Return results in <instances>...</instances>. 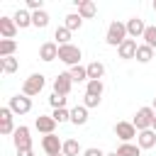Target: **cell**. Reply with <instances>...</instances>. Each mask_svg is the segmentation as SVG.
<instances>
[{
	"mask_svg": "<svg viewBox=\"0 0 156 156\" xmlns=\"http://www.w3.org/2000/svg\"><path fill=\"white\" fill-rule=\"evenodd\" d=\"M49 105H51L54 110H61V107H66V98L58 95V93H51V95H49Z\"/></svg>",
	"mask_w": 156,
	"mask_h": 156,
	"instance_id": "cell-33",
	"label": "cell"
},
{
	"mask_svg": "<svg viewBox=\"0 0 156 156\" xmlns=\"http://www.w3.org/2000/svg\"><path fill=\"white\" fill-rule=\"evenodd\" d=\"M102 90H105L102 80H88V83H85V95H95V98H100Z\"/></svg>",
	"mask_w": 156,
	"mask_h": 156,
	"instance_id": "cell-29",
	"label": "cell"
},
{
	"mask_svg": "<svg viewBox=\"0 0 156 156\" xmlns=\"http://www.w3.org/2000/svg\"><path fill=\"white\" fill-rule=\"evenodd\" d=\"M63 27H66V29H71V32H76V29H80V27H83V17H80L78 12H68V15H66Z\"/></svg>",
	"mask_w": 156,
	"mask_h": 156,
	"instance_id": "cell-22",
	"label": "cell"
},
{
	"mask_svg": "<svg viewBox=\"0 0 156 156\" xmlns=\"http://www.w3.org/2000/svg\"><path fill=\"white\" fill-rule=\"evenodd\" d=\"M20 68V61L15 58V56H7V58H0V71L2 73H7V76H12L15 71Z\"/></svg>",
	"mask_w": 156,
	"mask_h": 156,
	"instance_id": "cell-23",
	"label": "cell"
},
{
	"mask_svg": "<svg viewBox=\"0 0 156 156\" xmlns=\"http://www.w3.org/2000/svg\"><path fill=\"white\" fill-rule=\"evenodd\" d=\"M12 20H15V24H17L20 29L32 27V12H29V10H17V12L12 15Z\"/></svg>",
	"mask_w": 156,
	"mask_h": 156,
	"instance_id": "cell-19",
	"label": "cell"
},
{
	"mask_svg": "<svg viewBox=\"0 0 156 156\" xmlns=\"http://www.w3.org/2000/svg\"><path fill=\"white\" fill-rule=\"evenodd\" d=\"M151 107H154V112H156V98H154V105H151Z\"/></svg>",
	"mask_w": 156,
	"mask_h": 156,
	"instance_id": "cell-38",
	"label": "cell"
},
{
	"mask_svg": "<svg viewBox=\"0 0 156 156\" xmlns=\"http://www.w3.org/2000/svg\"><path fill=\"white\" fill-rule=\"evenodd\" d=\"M83 149H80V144L76 141V139H66L63 141V156H78Z\"/></svg>",
	"mask_w": 156,
	"mask_h": 156,
	"instance_id": "cell-30",
	"label": "cell"
},
{
	"mask_svg": "<svg viewBox=\"0 0 156 156\" xmlns=\"http://www.w3.org/2000/svg\"><path fill=\"white\" fill-rule=\"evenodd\" d=\"M41 149H44L46 156H58V154H63V141L56 134H46L41 139Z\"/></svg>",
	"mask_w": 156,
	"mask_h": 156,
	"instance_id": "cell-6",
	"label": "cell"
},
{
	"mask_svg": "<svg viewBox=\"0 0 156 156\" xmlns=\"http://www.w3.org/2000/svg\"><path fill=\"white\" fill-rule=\"evenodd\" d=\"M83 105H85L88 110H90V107H98V105H100V98H95V95H85Z\"/></svg>",
	"mask_w": 156,
	"mask_h": 156,
	"instance_id": "cell-35",
	"label": "cell"
},
{
	"mask_svg": "<svg viewBox=\"0 0 156 156\" xmlns=\"http://www.w3.org/2000/svg\"><path fill=\"white\" fill-rule=\"evenodd\" d=\"M17 156H34V151H32V149H20Z\"/></svg>",
	"mask_w": 156,
	"mask_h": 156,
	"instance_id": "cell-37",
	"label": "cell"
},
{
	"mask_svg": "<svg viewBox=\"0 0 156 156\" xmlns=\"http://www.w3.org/2000/svg\"><path fill=\"white\" fill-rule=\"evenodd\" d=\"M85 68H88V80H102V76H105V66H102L100 61H93V63H88Z\"/></svg>",
	"mask_w": 156,
	"mask_h": 156,
	"instance_id": "cell-20",
	"label": "cell"
},
{
	"mask_svg": "<svg viewBox=\"0 0 156 156\" xmlns=\"http://www.w3.org/2000/svg\"><path fill=\"white\" fill-rule=\"evenodd\" d=\"M71 85H73V80H71L68 71H66V73H58V76L54 78V93H58V95H63V98L71 93Z\"/></svg>",
	"mask_w": 156,
	"mask_h": 156,
	"instance_id": "cell-11",
	"label": "cell"
},
{
	"mask_svg": "<svg viewBox=\"0 0 156 156\" xmlns=\"http://www.w3.org/2000/svg\"><path fill=\"white\" fill-rule=\"evenodd\" d=\"M127 39H129V34H127V24H124V22H119V20L110 22L107 34H105V41H107L110 46H119V44H122V41H127Z\"/></svg>",
	"mask_w": 156,
	"mask_h": 156,
	"instance_id": "cell-1",
	"label": "cell"
},
{
	"mask_svg": "<svg viewBox=\"0 0 156 156\" xmlns=\"http://www.w3.org/2000/svg\"><path fill=\"white\" fill-rule=\"evenodd\" d=\"M39 58L41 61H54V58H58V44L56 41H44L41 46H39Z\"/></svg>",
	"mask_w": 156,
	"mask_h": 156,
	"instance_id": "cell-14",
	"label": "cell"
},
{
	"mask_svg": "<svg viewBox=\"0 0 156 156\" xmlns=\"http://www.w3.org/2000/svg\"><path fill=\"white\" fill-rule=\"evenodd\" d=\"M32 24H34V27H39V29H44V27L49 24V12H46V10L32 12Z\"/></svg>",
	"mask_w": 156,
	"mask_h": 156,
	"instance_id": "cell-28",
	"label": "cell"
},
{
	"mask_svg": "<svg viewBox=\"0 0 156 156\" xmlns=\"http://www.w3.org/2000/svg\"><path fill=\"white\" fill-rule=\"evenodd\" d=\"M76 7H78V15L83 20H93L95 12H98V7H95L93 0H76Z\"/></svg>",
	"mask_w": 156,
	"mask_h": 156,
	"instance_id": "cell-15",
	"label": "cell"
},
{
	"mask_svg": "<svg viewBox=\"0 0 156 156\" xmlns=\"http://www.w3.org/2000/svg\"><path fill=\"white\" fill-rule=\"evenodd\" d=\"M154 12H156V0H154Z\"/></svg>",
	"mask_w": 156,
	"mask_h": 156,
	"instance_id": "cell-41",
	"label": "cell"
},
{
	"mask_svg": "<svg viewBox=\"0 0 156 156\" xmlns=\"http://www.w3.org/2000/svg\"><path fill=\"white\" fill-rule=\"evenodd\" d=\"M117 156H141V149H139V144H119Z\"/></svg>",
	"mask_w": 156,
	"mask_h": 156,
	"instance_id": "cell-25",
	"label": "cell"
},
{
	"mask_svg": "<svg viewBox=\"0 0 156 156\" xmlns=\"http://www.w3.org/2000/svg\"><path fill=\"white\" fill-rule=\"evenodd\" d=\"M58 156H63V154H58Z\"/></svg>",
	"mask_w": 156,
	"mask_h": 156,
	"instance_id": "cell-42",
	"label": "cell"
},
{
	"mask_svg": "<svg viewBox=\"0 0 156 156\" xmlns=\"http://www.w3.org/2000/svg\"><path fill=\"white\" fill-rule=\"evenodd\" d=\"M124 24H127V34H129V39L144 37V32H146V27H149V24H144L141 17H132V20H127Z\"/></svg>",
	"mask_w": 156,
	"mask_h": 156,
	"instance_id": "cell-10",
	"label": "cell"
},
{
	"mask_svg": "<svg viewBox=\"0 0 156 156\" xmlns=\"http://www.w3.org/2000/svg\"><path fill=\"white\" fill-rule=\"evenodd\" d=\"M136 49H139L136 39H127V41H122V44L117 46V54H119V58L129 61V58H136Z\"/></svg>",
	"mask_w": 156,
	"mask_h": 156,
	"instance_id": "cell-12",
	"label": "cell"
},
{
	"mask_svg": "<svg viewBox=\"0 0 156 156\" xmlns=\"http://www.w3.org/2000/svg\"><path fill=\"white\" fill-rule=\"evenodd\" d=\"M34 127L46 136V134H54V129H56V119H54L51 115H39V117L34 119Z\"/></svg>",
	"mask_w": 156,
	"mask_h": 156,
	"instance_id": "cell-13",
	"label": "cell"
},
{
	"mask_svg": "<svg viewBox=\"0 0 156 156\" xmlns=\"http://www.w3.org/2000/svg\"><path fill=\"white\" fill-rule=\"evenodd\" d=\"M15 115H27L29 110H32V98H27V95H22V93H17V95H12L10 98V105H7Z\"/></svg>",
	"mask_w": 156,
	"mask_h": 156,
	"instance_id": "cell-5",
	"label": "cell"
},
{
	"mask_svg": "<svg viewBox=\"0 0 156 156\" xmlns=\"http://www.w3.org/2000/svg\"><path fill=\"white\" fill-rule=\"evenodd\" d=\"M107 156H117V151H112V154H107Z\"/></svg>",
	"mask_w": 156,
	"mask_h": 156,
	"instance_id": "cell-40",
	"label": "cell"
},
{
	"mask_svg": "<svg viewBox=\"0 0 156 156\" xmlns=\"http://www.w3.org/2000/svg\"><path fill=\"white\" fill-rule=\"evenodd\" d=\"M83 156H107L102 149H98V146H90V149H85L83 151Z\"/></svg>",
	"mask_w": 156,
	"mask_h": 156,
	"instance_id": "cell-36",
	"label": "cell"
},
{
	"mask_svg": "<svg viewBox=\"0 0 156 156\" xmlns=\"http://www.w3.org/2000/svg\"><path fill=\"white\" fill-rule=\"evenodd\" d=\"M136 144H139V149H154V146H156V132H154V129H144V132H139Z\"/></svg>",
	"mask_w": 156,
	"mask_h": 156,
	"instance_id": "cell-17",
	"label": "cell"
},
{
	"mask_svg": "<svg viewBox=\"0 0 156 156\" xmlns=\"http://www.w3.org/2000/svg\"><path fill=\"white\" fill-rule=\"evenodd\" d=\"M115 134L122 139V144H132V139L139 136V132H136V127L132 122H117L115 124Z\"/></svg>",
	"mask_w": 156,
	"mask_h": 156,
	"instance_id": "cell-7",
	"label": "cell"
},
{
	"mask_svg": "<svg viewBox=\"0 0 156 156\" xmlns=\"http://www.w3.org/2000/svg\"><path fill=\"white\" fill-rule=\"evenodd\" d=\"M15 51H17V41L15 39H0V58L15 56Z\"/></svg>",
	"mask_w": 156,
	"mask_h": 156,
	"instance_id": "cell-21",
	"label": "cell"
},
{
	"mask_svg": "<svg viewBox=\"0 0 156 156\" xmlns=\"http://www.w3.org/2000/svg\"><path fill=\"white\" fill-rule=\"evenodd\" d=\"M54 39H56V44H58V46H66V44H71V29H66V27H56V32H54Z\"/></svg>",
	"mask_w": 156,
	"mask_h": 156,
	"instance_id": "cell-26",
	"label": "cell"
},
{
	"mask_svg": "<svg viewBox=\"0 0 156 156\" xmlns=\"http://www.w3.org/2000/svg\"><path fill=\"white\" fill-rule=\"evenodd\" d=\"M151 129H154V132H156V119H154V127H151Z\"/></svg>",
	"mask_w": 156,
	"mask_h": 156,
	"instance_id": "cell-39",
	"label": "cell"
},
{
	"mask_svg": "<svg viewBox=\"0 0 156 156\" xmlns=\"http://www.w3.org/2000/svg\"><path fill=\"white\" fill-rule=\"evenodd\" d=\"M144 44L146 46H151V49H156V27H146V32H144Z\"/></svg>",
	"mask_w": 156,
	"mask_h": 156,
	"instance_id": "cell-32",
	"label": "cell"
},
{
	"mask_svg": "<svg viewBox=\"0 0 156 156\" xmlns=\"http://www.w3.org/2000/svg\"><path fill=\"white\" fill-rule=\"evenodd\" d=\"M151 58H154V49L146 46V44H139V49H136V61H139V63H149Z\"/></svg>",
	"mask_w": 156,
	"mask_h": 156,
	"instance_id": "cell-27",
	"label": "cell"
},
{
	"mask_svg": "<svg viewBox=\"0 0 156 156\" xmlns=\"http://www.w3.org/2000/svg\"><path fill=\"white\" fill-rule=\"evenodd\" d=\"M17 29H20V27L15 24L12 17H0V34H2V39H15Z\"/></svg>",
	"mask_w": 156,
	"mask_h": 156,
	"instance_id": "cell-16",
	"label": "cell"
},
{
	"mask_svg": "<svg viewBox=\"0 0 156 156\" xmlns=\"http://www.w3.org/2000/svg\"><path fill=\"white\" fill-rule=\"evenodd\" d=\"M12 117H15V112L10 110V107H0V134L2 136H10V134H15V124H12Z\"/></svg>",
	"mask_w": 156,
	"mask_h": 156,
	"instance_id": "cell-8",
	"label": "cell"
},
{
	"mask_svg": "<svg viewBox=\"0 0 156 156\" xmlns=\"http://www.w3.org/2000/svg\"><path fill=\"white\" fill-rule=\"evenodd\" d=\"M44 76L41 73H32L29 78H24V83H22V95H27V98H34V95H39L41 90H44Z\"/></svg>",
	"mask_w": 156,
	"mask_h": 156,
	"instance_id": "cell-4",
	"label": "cell"
},
{
	"mask_svg": "<svg viewBox=\"0 0 156 156\" xmlns=\"http://www.w3.org/2000/svg\"><path fill=\"white\" fill-rule=\"evenodd\" d=\"M71 122H73L76 127H83V124L88 122V107H85V105H76V107L71 110Z\"/></svg>",
	"mask_w": 156,
	"mask_h": 156,
	"instance_id": "cell-18",
	"label": "cell"
},
{
	"mask_svg": "<svg viewBox=\"0 0 156 156\" xmlns=\"http://www.w3.org/2000/svg\"><path fill=\"white\" fill-rule=\"evenodd\" d=\"M80 58H83V51L73 44H66V46H58V61L68 63L71 68L73 66H80Z\"/></svg>",
	"mask_w": 156,
	"mask_h": 156,
	"instance_id": "cell-3",
	"label": "cell"
},
{
	"mask_svg": "<svg viewBox=\"0 0 156 156\" xmlns=\"http://www.w3.org/2000/svg\"><path fill=\"white\" fill-rule=\"evenodd\" d=\"M51 117L56 119V124L71 122V110H66V107H61V110H54V112H51Z\"/></svg>",
	"mask_w": 156,
	"mask_h": 156,
	"instance_id": "cell-31",
	"label": "cell"
},
{
	"mask_svg": "<svg viewBox=\"0 0 156 156\" xmlns=\"http://www.w3.org/2000/svg\"><path fill=\"white\" fill-rule=\"evenodd\" d=\"M27 10H29V12H39V10H44V0H27Z\"/></svg>",
	"mask_w": 156,
	"mask_h": 156,
	"instance_id": "cell-34",
	"label": "cell"
},
{
	"mask_svg": "<svg viewBox=\"0 0 156 156\" xmlns=\"http://www.w3.org/2000/svg\"><path fill=\"white\" fill-rule=\"evenodd\" d=\"M154 119H156V112H154V107L146 105V107H139V110H136L132 124L136 127V132H144V129H151V127H154Z\"/></svg>",
	"mask_w": 156,
	"mask_h": 156,
	"instance_id": "cell-2",
	"label": "cell"
},
{
	"mask_svg": "<svg viewBox=\"0 0 156 156\" xmlns=\"http://www.w3.org/2000/svg\"><path fill=\"white\" fill-rule=\"evenodd\" d=\"M12 141H15V149H17V151H20V149H32V136H29V127L20 124V127L15 129V134H12Z\"/></svg>",
	"mask_w": 156,
	"mask_h": 156,
	"instance_id": "cell-9",
	"label": "cell"
},
{
	"mask_svg": "<svg viewBox=\"0 0 156 156\" xmlns=\"http://www.w3.org/2000/svg\"><path fill=\"white\" fill-rule=\"evenodd\" d=\"M68 76H71L73 83H83V80L88 83V68H85V66H73V68L68 71Z\"/></svg>",
	"mask_w": 156,
	"mask_h": 156,
	"instance_id": "cell-24",
	"label": "cell"
}]
</instances>
